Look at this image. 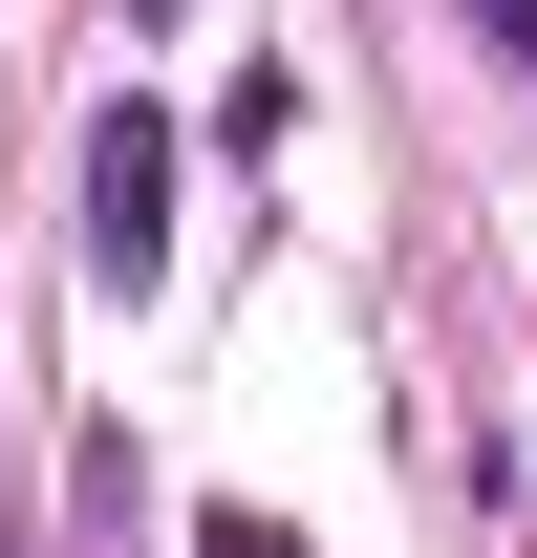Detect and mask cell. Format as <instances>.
<instances>
[{
	"instance_id": "6da1fadb",
	"label": "cell",
	"mask_w": 537,
	"mask_h": 558,
	"mask_svg": "<svg viewBox=\"0 0 537 558\" xmlns=\"http://www.w3.org/2000/svg\"><path fill=\"white\" fill-rule=\"evenodd\" d=\"M86 279H108V301H151V279H172V130H151V108H108V130H86Z\"/></svg>"
},
{
	"instance_id": "7a4b0ae2",
	"label": "cell",
	"mask_w": 537,
	"mask_h": 558,
	"mask_svg": "<svg viewBox=\"0 0 537 558\" xmlns=\"http://www.w3.org/2000/svg\"><path fill=\"white\" fill-rule=\"evenodd\" d=\"M194 558H301V537H279V515H194Z\"/></svg>"
},
{
	"instance_id": "3957f363",
	"label": "cell",
	"mask_w": 537,
	"mask_h": 558,
	"mask_svg": "<svg viewBox=\"0 0 537 558\" xmlns=\"http://www.w3.org/2000/svg\"><path fill=\"white\" fill-rule=\"evenodd\" d=\"M473 44H494V65H537V0H473Z\"/></svg>"
},
{
	"instance_id": "5b68a950",
	"label": "cell",
	"mask_w": 537,
	"mask_h": 558,
	"mask_svg": "<svg viewBox=\"0 0 537 558\" xmlns=\"http://www.w3.org/2000/svg\"><path fill=\"white\" fill-rule=\"evenodd\" d=\"M0 558H22V537H0Z\"/></svg>"
},
{
	"instance_id": "277c9868",
	"label": "cell",
	"mask_w": 537,
	"mask_h": 558,
	"mask_svg": "<svg viewBox=\"0 0 537 558\" xmlns=\"http://www.w3.org/2000/svg\"><path fill=\"white\" fill-rule=\"evenodd\" d=\"M151 22H172V0H151Z\"/></svg>"
}]
</instances>
